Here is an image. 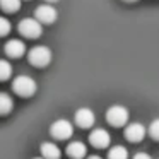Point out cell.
<instances>
[{
  "label": "cell",
  "mask_w": 159,
  "mask_h": 159,
  "mask_svg": "<svg viewBox=\"0 0 159 159\" xmlns=\"http://www.w3.org/2000/svg\"><path fill=\"white\" fill-rule=\"evenodd\" d=\"M12 89L19 94V96H24V98H29L36 93L38 86H36V80L29 75H19L14 79L12 82Z\"/></svg>",
  "instance_id": "obj_1"
},
{
  "label": "cell",
  "mask_w": 159,
  "mask_h": 159,
  "mask_svg": "<svg viewBox=\"0 0 159 159\" xmlns=\"http://www.w3.org/2000/svg\"><path fill=\"white\" fill-rule=\"evenodd\" d=\"M106 121L111 127H125L128 123V110L125 106L115 104L106 110Z\"/></svg>",
  "instance_id": "obj_2"
},
{
  "label": "cell",
  "mask_w": 159,
  "mask_h": 159,
  "mask_svg": "<svg viewBox=\"0 0 159 159\" xmlns=\"http://www.w3.org/2000/svg\"><path fill=\"white\" fill-rule=\"evenodd\" d=\"M31 65L34 67H46L52 62V50L46 46H34L28 55Z\"/></svg>",
  "instance_id": "obj_3"
},
{
  "label": "cell",
  "mask_w": 159,
  "mask_h": 159,
  "mask_svg": "<svg viewBox=\"0 0 159 159\" xmlns=\"http://www.w3.org/2000/svg\"><path fill=\"white\" fill-rule=\"evenodd\" d=\"M50 134H52L53 139H58V140H65V139H70L74 135V127L69 120H57L52 123L50 127Z\"/></svg>",
  "instance_id": "obj_4"
},
{
  "label": "cell",
  "mask_w": 159,
  "mask_h": 159,
  "mask_svg": "<svg viewBox=\"0 0 159 159\" xmlns=\"http://www.w3.org/2000/svg\"><path fill=\"white\" fill-rule=\"evenodd\" d=\"M19 33H21L24 38H39L43 34V28L41 22L38 19H24V21L19 22Z\"/></svg>",
  "instance_id": "obj_5"
},
{
  "label": "cell",
  "mask_w": 159,
  "mask_h": 159,
  "mask_svg": "<svg viewBox=\"0 0 159 159\" xmlns=\"http://www.w3.org/2000/svg\"><path fill=\"white\" fill-rule=\"evenodd\" d=\"M34 17L38 19L41 24H52V22L57 21V17H58V12H57V9L53 7V5H39L38 9L34 11Z\"/></svg>",
  "instance_id": "obj_6"
},
{
  "label": "cell",
  "mask_w": 159,
  "mask_h": 159,
  "mask_svg": "<svg viewBox=\"0 0 159 159\" xmlns=\"http://www.w3.org/2000/svg\"><path fill=\"white\" fill-rule=\"evenodd\" d=\"M89 142H91V145H94V147H98V149H104V147L110 145L111 135L108 134L104 128H96V130H93L89 134Z\"/></svg>",
  "instance_id": "obj_7"
},
{
  "label": "cell",
  "mask_w": 159,
  "mask_h": 159,
  "mask_svg": "<svg viewBox=\"0 0 159 159\" xmlns=\"http://www.w3.org/2000/svg\"><path fill=\"white\" fill-rule=\"evenodd\" d=\"M145 127L142 123H139V121H134V123H128L127 128H125V137H127V140L130 142H140L144 140L145 137Z\"/></svg>",
  "instance_id": "obj_8"
},
{
  "label": "cell",
  "mask_w": 159,
  "mask_h": 159,
  "mask_svg": "<svg viewBox=\"0 0 159 159\" xmlns=\"http://www.w3.org/2000/svg\"><path fill=\"white\" fill-rule=\"evenodd\" d=\"M94 120H96V116H94V113L89 110V108H79V110L75 111V123H77V127L91 128L94 125Z\"/></svg>",
  "instance_id": "obj_9"
},
{
  "label": "cell",
  "mask_w": 159,
  "mask_h": 159,
  "mask_svg": "<svg viewBox=\"0 0 159 159\" xmlns=\"http://www.w3.org/2000/svg\"><path fill=\"white\" fill-rule=\"evenodd\" d=\"M5 53L11 58H19L26 53V45L21 39H9L7 45H5Z\"/></svg>",
  "instance_id": "obj_10"
},
{
  "label": "cell",
  "mask_w": 159,
  "mask_h": 159,
  "mask_svg": "<svg viewBox=\"0 0 159 159\" xmlns=\"http://www.w3.org/2000/svg\"><path fill=\"white\" fill-rule=\"evenodd\" d=\"M67 154L72 159H82V157H86V154H87V147L82 142H70V144L67 145Z\"/></svg>",
  "instance_id": "obj_11"
},
{
  "label": "cell",
  "mask_w": 159,
  "mask_h": 159,
  "mask_svg": "<svg viewBox=\"0 0 159 159\" xmlns=\"http://www.w3.org/2000/svg\"><path fill=\"white\" fill-rule=\"evenodd\" d=\"M39 149H41V156L46 159H60V156H62L60 147L55 145L53 142H45V144H41Z\"/></svg>",
  "instance_id": "obj_12"
},
{
  "label": "cell",
  "mask_w": 159,
  "mask_h": 159,
  "mask_svg": "<svg viewBox=\"0 0 159 159\" xmlns=\"http://www.w3.org/2000/svg\"><path fill=\"white\" fill-rule=\"evenodd\" d=\"M12 108H14V101H12V98L9 96L7 93H0V116L9 115Z\"/></svg>",
  "instance_id": "obj_13"
},
{
  "label": "cell",
  "mask_w": 159,
  "mask_h": 159,
  "mask_svg": "<svg viewBox=\"0 0 159 159\" xmlns=\"http://www.w3.org/2000/svg\"><path fill=\"white\" fill-rule=\"evenodd\" d=\"M108 157L110 159H128V151L123 147V145H115V147L110 149Z\"/></svg>",
  "instance_id": "obj_14"
},
{
  "label": "cell",
  "mask_w": 159,
  "mask_h": 159,
  "mask_svg": "<svg viewBox=\"0 0 159 159\" xmlns=\"http://www.w3.org/2000/svg\"><path fill=\"white\" fill-rule=\"evenodd\" d=\"M0 7L5 12H17L21 9V0H0Z\"/></svg>",
  "instance_id": "obj_15"
},
{
  "label": "cell",
  "mask_w": 159,
  "mask_h": 159,
  "mask_svg": "<svg viewBox=\"0 0 159 159\" xmlns=\"http://www.w3.org/2000/svg\"><path fill=\"white\" fill-rule=\"evenodd\" d=\"M12 75V65L7 60H0V80H7Z\"/></svg>",
  "instance_id": "obj_16"
},
{
  "label": "cell",
  "mask_w": 159,
  "mask_h": 159,
  "mask_svg": "<svg viewBox=\"0 0 159 159\" xmlns=\"http://www.w3.org/2000/svg\"><path fill=\"white\" fill-rule=\"evenodd\" d=\"M149 134H151V137L154 139V140L159 142V118H156V120L151 123V127H149Z\"/></svg>",
  "instance_id": "obj_17"
},
{
  "label": "cell",
  "mask_w": 159,
  "mask_h": 159,
  "mask_svg": "<svg viewBox=\"0 0 159 159\" xmlns=\"http://www.w3.org/2000/svg\"><path fill=\"white\" fill-rule=\"evenodd\" d=\"M11 33V22L5 17H0V36H7Z\"/></svg>",
  "instance_id": "obj_18"
},
{
  "label": "cell",
  "mask_w": 159,
  "mask_h": 159,
  "mask_svg": "<svg viewBox=\"0 0 159 159\" xmlns=\"http://www.w3.org/2000/svg\"><path fill=\"white\" fill-rule=\"evenodd\" d=\"M134 159H152L149 154H145V152H137V154L134 156Z\"/></svg>",
  "instance_id": "obj_19"
},
{
  "label": "cell",
  "mask_w": 159,
  "mask_h": 159,
  "mask_svg": "<svg viewBox=\"0 0 159 159\" xmlns=\"http://www.w3.org/2000/svg\"><path fill=\"white\" fill-rule=\"evenodd\" d=\"M87 159H103V157H99V156H91V157H87Z\"/></svg>",
  "instance_id": "obj_20"
},
{
  "label": "cell",
  "mask_w": 159,
  "mask_h": 159,
  "mask_svg": "<svg viewBox=\"0 0 159 159\" xmlns=\"http://www.w3.org/2000/svg\"><path fill=\"white\" fill-rule=\"evenodd\" d=\"M125 2H137V0H125Z\"/></svg>",
  "instance_id": "obj_21"
},
{
  "label": "cell",
  "mask_w": 159,
  "mask_h": 159,
  "mask_svg": "<svg viewBox=\"0 0 159 159\" xmlns=\"http://www.w3.org/2000/svg\"><path fill=\"white\" fill-rule=\"evenodd\" d=\"M46 2H57V0H46Z\"/></svg>",
  "instance_id": "obj_22"
},
{
  "label": "cell",
  "mask_w": 159,
  "mask_h": 159,
  "mask_svg": "<svg viewBox=\"0 0 159 159\" xmlns=\"http://www.w3.org/2000/svg\"><path fill=\"white\" fill-rule=\"evenodd\" d=\"M36 159H46V157H43V156H41V157H36Z\"/></svg>",
  "instance_id": "obj_23"
}]
</instances>
